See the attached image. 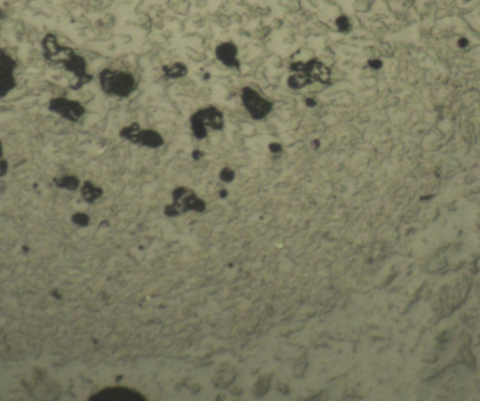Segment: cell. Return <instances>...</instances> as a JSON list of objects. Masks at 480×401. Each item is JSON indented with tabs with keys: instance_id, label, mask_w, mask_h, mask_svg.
I'll use <instances>...</instances> for the list:
<instances>
[{
	"instance_id": "5bb4252c",
	"label": "cell",
	"mask_w": 480,
	"mask_h": 401,
	"mask_svg": "<svg viewBox=\"0 0 480 401\" xmlns=\"http://www.w3.org/2000/svg\"><path fill=\"white\" fill-rule=\"evenodd\" d=\"M55 186L62 188H67L74 190L79 187L80 181L74 175H65L62 177H55L53 179Z\"/></svg>"
},
{
	"instance_id": "2e32d148",
	"label": "cell",
	"mask_w": 480,
	"mask_h": 401,
	"mask_svg": "<svg viewBox=\"0 0 480 401\" xmlns=\"http://www.w3.org/2000/svg\"><path fill=\"white\" fill-rule=\"evenodd\" d=\"M233 176L234 174L233 171L229 168H225L220 172V178L223 181L229 182V181L233 180Z\"/></svg>"
},
{
	"instance_id": "ba28073f",
	"label": "cell",
	"mask_w": 480,
	"mask_h": 401,
	"mask_svg": "<svg viewBox=\"0 0 480 401\" xmlns=\"http://www.w3.org/2000/svg\"><path fill=\"white\" fill-rule=\"evenodd\" d=\"M16 68V62L1 50L0 53V97L7 96L14 87L16 82L14 79V72Z\"/></svg>"
},
{
	"instance_id": "8992f818",
	"label": "cell",
	"mask_w": 480,
	"mask_h": 401,
	"mask_svg": "<svg viewBox=\"0 0 480 401\" xmlns=\"http://www.w3.org/2000/svg\"><path fill=\"white\" fill-rule=\"evenodd\" d=\"M242 100L249 113L255 119H261L272 110V103L262 98L259 94L250 87L242 89Z\"/></svg>"
},
{
	"instance_id": "ac0fdd59",
	"label": "cell",
	"mask_w": 480,
	"mask_h": 401,
	"mask_svg": "<svg viewBox=\"0 0 480 401\" xmlns=\"http://www.w3.org/2000/svg\"><path fill=\"white\" fill-rule=\"evenodd\" d=\"M8 162L4 159L1 160V175L4 176V174L7 173Z\"/></svg>"
},
{
	"instance_id": "9a60e30c",
	"label": "cell",
	"mask_w": 480,
	"mask_h": 401,
	"mask_svg": "<svg viewBox=\"0 0 480 401\" xmlns=\"http://www.w3.org/2000/svg\"><path fill=\"white\" fill-rule=\"evenodd\" d=\"M336 25L340 32H345L350 29V21L345 15H341L337 20Z\"/></svg>"
},
{
	"instance_id": "6da1fadb",
	"label": "cell",
	"mask_w": 480,
	"mask_h": 401,
	"mask_svg": "<svg viewBox=\"0 0 480 401\" xmlns=\"http://www.w3.org/2000/svg\"><path fill=\"white\" fill-rule=\"evenodd\" d=\"M42 48L44 58L47 61L54 65L62 64L66 71L74 74L76 81L71 85L74 90L80 89L93 79L92 75L87 73L86 59L76 54L72 48L60 45L53 34H47L42 40Z\"/></svg>"
},
{
	"instance_id": "d6986e66",
	"label": "cell",
	"mask_w": 480,
	"mask_h": 401,
	"mask_svg": "<svg viewBox=\"0 0 480 401\" xmlns=\"http://www.w3.org/2000/svg\"><path fill=\"white\" fill-rule=\"evenodd\" d=\"M369 64H370L371 67L374 68V69H378V68H380L381 65H382V63H381L380 61L377 60V59L369 61Z\"/></svg>"
},
{
	"instance_id": "8fae6325",
	"label": "cell",
	"mask_w": 480,
	"mask_h": 401,
	"mask_svg": "<svg viewBox=\"0 0 480 401\" xmlns=\"http://www.w3.org/2000/svg\"><path fill=\"white\" fill-rule=\"evenodd\" d=\"M162 72L168 78L177 79V78L184 77L188 74V68L183 63L175 62L173 64L163 66Z\"/></svg>"
},
{
	"instance_id": "30bf717a",
	"label": "cell",
	"mask_w": 480,
	"mask_h": 401,
	"mask_svg": "<svg viewBox=\"0 0 480 401\" xmlns=\"http://www.w3.org/2000/svg\"><path fill=\"white\" fill-rule=\"evenodd\" d=\"M237 48L232 42H223L216 48V56L228 67L237 68L239 62L236 58Z\"/></svg>"
},
{
	"instance_id": "7c38bea8",
	"label": "cell",
	"mask_w": 480,
	"mask_h": 401,
	"mask_svg": "<svg viewBox=\"0 0 480 401\" xmlns=\"http://www.w3.org/2000/svg\"><path fill=\"white\" fill-rule=\"evenodd\" d=\"M287 83H288V86L293 89H301L303 87L313 84L314 82L311 80L303 72H296L295 74L289 76Z\"/></svg>"
},
{
	"instance_id": "5b68a950",
	"label": "cell",
	"mask_w": 480,
	"mask_h": 401,
	"mask_svg": "<svg viewBox=\"0 0 480 401\" xmlns=\"http://www.w3.org/2000/svg\"><path fill=\"white\" fill-rule=\"evenodd\" d=\"M48 109L62 118L71 122H77L86 114V109L77 100L66 98H55L50 100Z\"/></svg>"
},
{
	"instance_id": "52a82bcc",
	"label": "cell",
	"mask_w": 480,
	"mask_h": 401,
	"mask_svg": "<svg viewBox=\"0 0 480 401\" xmlns=\"http://www.w3.org/2000/svg\"><path fill=\"white\" fill-rule=\"evenodd\" d=\"M173 199L175 202V206L168 207L166 208V214L169 216H174L177 214V208H184L185 210H197L202 211L205 208V205L202 201L199 200L195 194L189 190L185 187H178L174 189L173 192Z\"/></svg>"
},
{
	"instance_id": "7a4b0ae2",
	"label": "cell",
	"mask_w": 480,
	"mask_h": 401,
	"mask_svg": "<svg viewBox=\"0 0 480 401\" xmlns=\"http://www.w3.org/2000/svg\"><path fill=\"white\" fill-rule=\"evenodd\" d=\"M99 80L101 90L113 97L128 98L136 88L134 75L123 71L104 69L100 73Z\"/></svg>"
},
{
	"instance_id": "ffe728a7",
	"label": "cell",
	"mask_w": 480,
	"mask_h": 401,
	"mask_svg": "<svg viewBox=\"0 0 480 401\" xmlns=\"http://www.w3.org/2000/svg\"><path fill=\"white\" fill-rule=\"evenodd\" d=\"M270 149H271L273 152H278V151H280V149H281V147H280V146H279V145H277V144H273V145L270 146Z\"/></svg>"
},
{
	"instance_id": "277c9868",
	"label": "cell",
	"mask_w": 480,
	"mask_h": 401,
	"mask_svg": "<svg viewBox=\"0 0 480 401\" xmlns=\"http://www.w3.org/2000/svg\"><path fill=\"white\" fill-rule=\"evenodd\" d=\"M120 137L134 145L148 148H159L164 144L163 137L157 130L141 128L138 123H132L119 131Z\"/></svg>"
},
{
	"instance_id": "4fadbf2b",
	"label": "cell",
	"mask_w": 480,
	"mask_h": 401,
	"mask_svg": "<svg viewBox=\"0 0 480 401\" xmlns=\"http://www.w3.org/2000/svg\"><path fill=\"white\" fill-rule=\"evenodd\" d=\"M81 190L85 200L89 203H93L94 201L100 198V195L102 194L101 188L94 186L93 183L90 181L85 182Z\"/></svg>"
},
{
	"instance_id": "3957f363",
	"label": "cell",
	"mask_w": 480,
	"mask_h": 401,
	"mask_svg": "<svg viewBox=\"0 0 480 401\" xmlns=\"http://www.w3.org/2000/svg\"><path fill=\"white\" fill-rule=\"evenodd\" d=\"M191 126L194 136L197 139H204L207 136V127L216 130L222 128L223 116L217 108L200 109L192 115Z\"/></svg>"
},
{
	"instance_id": "9c48e42d",
	"label": "cell",
	"mask_w": 480,
	"mask_h": 401,
	"mask_svg": "<svg viewBox=\"0 0 480 401\" xmlns=\"http://www.w3.org/2000/svg\"><path fill=\"white\" fill-rule=\"evenodd\" d=\"M301 72L306 74L313 82L317 81L321 84H327L330 80L331 73L329 68L317 59H312L304 63V67Z\"/></svg>"
},
{
	"instance_id": "e0dca14e",
	"label": "cell",
	"mask_w": 480,
	"mask_h": 401,
	"mask_svg": "<svg viewBox=\"0 0 480 401\" xmlns=\"http://www.w3.org/2000/svg\"><path fill=\"white\" fill-rule=\"evenodd\" d=\"M74 221L75 223L82 225V226L87 225L88 223V217L87 215L83 214V213H78V214L74 215Z\"/></svg>"
},
{
	"instance_id": "44dd1931",
	"label": "cell",
	"mask_w": 480,
	"mask_h": 401,
	"mask_svg": "<svg viewBox=\"0 0 480 401\" xmlns=\"http://www.w3.org/2000/svg\"><path fill=\"white\" fill-rule=\"evenodd\" d=\"M306 103H307L308 106H314V105H315V101H314V100H312V99H308V100H306Z\"/></svg>"
}]
</instances>
